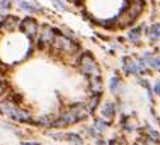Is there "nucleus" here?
<instances>
[{
	"instance_id": "a211bd4d",
	"label": "nucleus",
	"mask_w": 160,
	"mask_h": 145,
	"mask_svg": "<svg viewBox=\"0 0 160 145\" xmlns=\"http://www.w3.org/2000/svg\"><path fill=\"white\" fill-rule=\"evenodd\" d=\"M154 91H155L156 93H159V95H160V84L155 85V87H154Z\"/></svg>"
},
{
	"instance_id": "423d86ee",
	"label": "nucleus",
	"mask_w": 160,
	"mask_h": 145,
	"mask_svg": "<svg viewBox=\"0 0 160 145\" xmlns=\"http://www.w3.org/2000/svg\"><path fill=\"white\" fill-rule=\"evenodd\" d=\"M19 7H21L23 10H27V11H29V13H34V11H37V8H36L33 4L26 2V0H21V2H19Z\"/></svg>"
},
{
	"instance_id": "dca6fc26",
	"label": "nucleus",
	"mask_w": 160,
	"mask_h": 145,
	"mask_svg": "<svg viewBox=\"0 0 160 145\" xmlns=\"http://www.w3.org/2000/svg\"><path fill=\"white\" fill-rule=\"evenodd\" d=\"M95 124H97L95 128H98L99 130H102V129H104V128H106V126H104L106 124H104V122H102L101 120H97V121H95Z\"/></svg>"
},
{
	"instance_id": "0eeeda50",
	"label": "nucleus",
	"mask_w": 160,
	"mask_h": 145,
	"mask_svg": "<svg viewBox=\"0 0 160 145\" xmlns=\"http://www.w3.org/2000/svg\"><path fill=\"white\" fill-rule=\"evenodd\" d=\"M15 23H17V18L15 16H7L5 20L3 22L4 27L8 28V29H13L14 25H15Z\"/></svg>"
},
{
	"instance_id": "ddd939ff",
	"label": "nucleus",
	"mask_w": 160,
	"mask_h": 145,
	"mask_svg": "<svg viewBox=\"0 0 160 145\" xmlns=\"http://www.w3.org/2000/svg\"><path fill=\"white\" fill-rule=\"evenodd\" d=\"M150 63H151V66H152V67H155V68H159V70H160V58H152V59L150 61Z\"/></svg>"
},
{
	"instance_id": "f8f14e48",
	"label": "nucleus",
	"mask_w": 160,
	"mask_h": 145,
	"mask_svg": "<svg viewBox=\"0 0 160 145\" xmlns=\"http://www.w3.org/2000/svg\"><path fill=\"white\" fill-rule=\"evenodd\" d=\"M69 139L71 140V141H74V143H76L78 145H80V144H83V140L80 139L76 134H69Z\"/></svg>"
},
{
	"instance_id": "7ed1b4c3",
	"label": "nucleus",
	"mask_w": 160,
	"mask_h": 145,
	"mask_svg": "<svg viewBox=\"0 0 160 145\" xmlns=\"http://www.w3.org/2000/svg\"><path fill=\"white\" fill-rule=\"evenodd\" d=\"M0 111L9 115V116H12L13 119H15L18 121H28L27 116L22 111L14 109L12 105H8V103H0Z\"/></svg>"
},
{
	"instance_id": "2eb2a0df",
	"label": "nucleus",
	"mask_w": 160,
	"mask_h": 145,
	"mask_svg": "<svg viewBox=\"0 0 160 145\" xmlns=\"http://www.w3.org/2000/svg\"><path fill=\"white\" fill-rule=\"evenodd\" d=\"M0 7L3 9H9L10 8V2L9 0H0Z\"/></svg>"
},
{
	"instance_id": "f3484780",
	"label": "nucleus",
	"mask_w": 160,
	"mask_h": 145,
	"mask_svg": "<svg viewBox=\"0 0 160 145\" xmlns=\"http://www.w3.org/2000/svg\"><path fill=\"white\" fill-rule=\"evenodd\" d=\"M4 90H5V84L4 82H0V95L4 92Z\"/></svg>"
},
{
	"instance_id": "9d476101",
	"label": "nucleus",
	"mask_w": 160,
	"mask_h": 145,
	"mask_svg": "<svg viewBox=\"0 0 160 145\" xmlns=\"http://www.w3.org/2000/svg\"><path fill=\"white\" fill-rule=\"evenodd\" d=\"M150 34H151V37H154V38H159L160 37V24H155V25H152L151 28H150V32H149Z\"/></svg>"
},
{
	"instance_id": "6e6552de",
	"label": "nucleus",
	"mask_w": 160,
	"mask_h": 145,
	"mask_svg": "<svg viewBox=\"0 0 160 145\" xmlns=\"http://www.w3.org/2000/svg\"><path fill=\"white\" fill-rule=\"evenodd\" d=\"M103 115L106 117H113L114 115V107L112 103H107V105L103 107Z\"/></svg>"
},
{
	"instance_id": "4468645a",
	"label": "nucleus",
	"mask_w": 160,
	"mask_h": 145,
	"mask_svg": "<svg viewBox=\"0 0 160 145\" xmlns=\"http://www.w3.org/2000/svg\"><path fill=\"white\" fill-rule=\"evenodd\" d=\"M117 86H118V78L114 77V78L111 79V90H112V91H116Z\"/></svg>"
},
{
	"instance_id": "20e7f679",
	"label": "nucleus",
	"mask_w": 160,
	"mask_h": 145,
	"mask_svg": "<svg viewBox=\"0 0 160 145\" xmlns=\"http://www.w3.org/2000/svg\"><path fill=\"white\" fill-rule=\"evenodd\" d=\"M82 65H83V68L85 72H90V73H94V72H98V68H97V65L93 59L92 56L89 54H84L83 58H82Z\"/></svg>"
},
{
	"instance_id": "39448f33",
	"label": "nucleus",
	"mask_w": 160,
	"mask_h": 145,
	"mask_svg": "<svg viewBox=\"0 0 160 145\" xmlns=\"http://www.w3.org/2000/svg\"><path fill=\"white\" fill-rule=\"evenodd\" d=\"M52 29L50 28V27H43V29H42V38H41V40H43V42H51L52 40V38H53V34H52Z\"/></svg>"
},
{
	"instance_id": "1a4fd4ad",
	"label": "nucleus",
	"mask_w": 160,
	"mask_h": 145,
	"mask_svg": "<svg viewBox=\"0 0 160 145\" xmlns=\"http://www.w3.org/2000/svg\"><path fill=\"white\" fill-rule=\"evenodd\" d=\"M126 61L128 62L127 65H125V68L127 70V72H130V73H135V72L137 71V67H136V65L133 63V62H132L130 58H126Z\"/></svg>"
},
{
	"instance_id": "9b49d317",
	"label": "nucleus",
	"mask_w": 160,
	"mask_h": 145,
	"mask_svg": "<svg viewBox=\"0 0 160 145\" xmlns=\"http://www.w3.org/2000/svg\"><path fill=\"white\" fill-rule=\"evenodd\" d=\"M140 32H141V28H135V29H132V30L130 32V34H128L130 39H131V40H137V38L140 37Z\"/></svg>"
},
{
	"instance_id": "f03ea898",
	"label": "nucleus",
	"mask_w": 160,
	"mask_h": 145,
	"mask_svg": "<svg viewBox=\"0 0 160 145\" xmlns=\"http://www.w3.org/2000/svg\"><path fill=\"white\" fill-rule=\"evenodd\" d=\"M21 30L29 38H33L36 34H37V30H38V25H37V22L32 18H26L22 20L21 23Z\"/></svg>"
},
{
	"instance_id": "6ab92c4d",
	"label": "nucleus",
	"mask_w": 160,
	"mask_h": 145,
	"mask_svg": "<svg viewBox=\"0 0 160 145\" xmlns=\"http://www.w3.org/2000/svg\"><path fill=\"white\" fill-rule=\"evenodd\" d=\"M22 145H39L37 143H22Z\"/></svg>"
},
{
	"instance_id": "f257e3e1",
	"label": "nucleus",
	"mask_w": 160,
	"mask_h": 145,
	"mask_svg": "<svg viewBox=\"0 0 160 145\" xmlns=\"http://www.w3.org/2000/svg\"><path fill=\"white\" fill-rule=\"evenodd\" d=\"M144 8H145V0H133L131 4H128L123 14L118 18V24L121 27H127L142 13Z\"/></svg>"
}]
</instances>
